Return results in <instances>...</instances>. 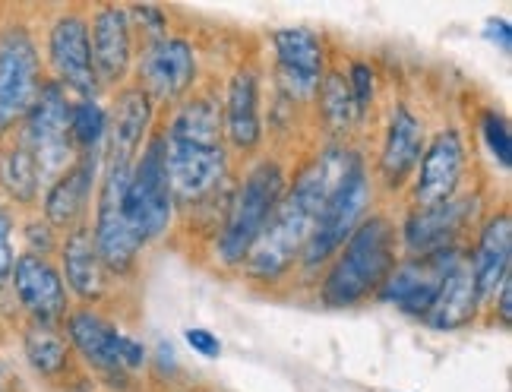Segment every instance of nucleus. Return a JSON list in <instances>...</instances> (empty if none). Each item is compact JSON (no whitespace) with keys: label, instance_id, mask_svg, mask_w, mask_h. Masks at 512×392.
<instances>
[{"label":"nucleus","instance_id":"nucleus-1","mask_svg":"<svg viewBox=\"0 0 512 392\" xmlns=\"http://www.w3.org/2000/svg\"><path fill=\"white\" fill-rule=\"evenodd\" d=\"M354 162H358L354 152L329 149L294 178L291 190L282 196L279 209L272 212V219L266 222L260 238L253 241V247L247 253L244 263H247L250 279L275 282L282 272H288L294 266V260L301 257L310 241L317 215L323 212L326 200L336 193V187L342 184V178Z\"/></svg>","mask_w":512,"mask_h":392},{"label":"nucleus","instance_id":"nucleus-2","mask_svg":"<svg viewBox=\"0 0 512 392\" xmlns=\"http://www.w3.org/2000/svg\"><path fill=\"white\" fill-rule=\"evenodd\" d=\"M392 266H396V228L383 215H370L332 257L323 279V301L329 307L364 301L370 291H380Z\"/></svg>","mask_w":512,"mask_h":392},{"label":"nucleus","instance_id":"nucleus-3","mask_svg":"<svg viewBox=\"0 0 512 392\" xmlns=\"http://www.w3.org/2000/svg\"><path fill=\"white\" fill-rule=\"evenodd\" d=\"M282 196H285V171L279 162L266 159L247 171L238 196L231 200L219 244H215V253H219V260L225 266H238L247 260L253 241L260 238V231L272 219V212L279 209Z\"/></svg>","mask_w":512,"mask_h":392},{"label":"nucleus","instance_id":"nucleus-4","mask_svg":"<svg viewBox=\"0 0 512 392\" xmlns=\"http://www.w3.org/2000/svg\"><path fill=\"white\" fill-rule=\"evenodd\" d=\"M124 212H127L130 228L136 231V238L143 241V247L149 241H159L171 225L174 193H171V181L165 171L162 136L146 140L143 152L136 155L127 190H124Z\"/></svg>","mask_w":512,"mask_h":392},{"label":"nucleus","instance_id":"nucleus-5","mask_svg":"<svg viewBox=\"0 0 512 392\" xmlns=\"http://www.w3.org/2000/svg\"><path fill=\"white\" fill-rule=\"evenodd\" d=\"M127 165H105L102 190H98V206H95V228H92V244L98 250V260L108 272L124 276L136 266L143 241L136 238V231L127 222L124 212V190L130 181Z\"/></svg>","mask_w":512,"mask_h":392},{"label":"nucleus","instance_id":"nucleus-6","mask_svg":"<svg viewBox=\"0 0 512 392\" xmlns=\"http://www.w3.org/2000/svg\"><path fill=\"white\" fill-rule=\"evenodd\" d=\"M367 206H370V178H367L364 162L358 159L348 168L336 193L326 200L323 212L317 215V225H313L310 241L301 253L304 263L313 269L326 263L329 257H336V250L351 238V231L364 222Z\"/></svg>","mask_w":512,"mask_h":392},{"label":"nucleus","instance_id":"nucleus-7","mask_svg":"<svg viewBox=\"0 0 512 392\" xmlns=\"http://www.w3.org/2000/svg\"><path fill=\"white\" fill-rule=\"evenodd\" d=\"M26 149L32 152L38 181H54L70 168V102L67 92L54 80L38 89L35 102L26 114Z\"/></svg>","mask_w":512,"mask_h":392},{"label":"nucleus","instance_id":"nucleus-8","mask_svg":"<svg viewBox=\"0 0 512 392\" xmlns=\"http://www.w3.org/2000/svg\"><path fill=\"white\" fill-rule=\"evenodd\" d=\"M67 339L80 351L83 361L95 367L98 374L127 377L146 364V348L133 336H124L111 320L89 307L73 310L67 317Z\"/></svg>","mask_w":512,"mask_h":392},{"label":"nucleus","instance_id":"nucleus-9","mask_svg":"<svg viewBox=\"0 0 512 392\" xmlns=\"http://www.w3.org/2000/svg\"><path fill=\"white\" fill-rule=\"evenodd\" d=\"M38 89H42L38 48L23 26H10L0 35V133L23 121Z\"/></svg>","mask_w":512,"mask_h":392},{"label":"nucleus","instance_id":"nucleus-10","mask_svg":"<svg viewBox=\"0 0 512 392\" xmlns=\"http://www.w3.org/2000/svg\"><path fill=\"white\" fill-rule=\"evenodd\" d=\"M459 260L462 257L456 247L424 253V257H405L402 263L392 266L389 276L383 279L377 291L380 301L399 307L402 313H411V317H427L446 276Z\"/></svg>","mask_w":512,"mask_h":392},{"label":"nucleus","instance_id":"nucleus-11","mask_svg":"<svg viewBox=\"0 0 512 392\" xmlns=\"http://www.w3.org/2000/svg\"><path fill=\"white\" fill-rule=\"evenodd\" d=\"M143 92L152 102H177L196 83V48L181 35H165L146 45L140 57Z\"/></svg>","mask_w":512,"mask_h":392},{"label":"nucleus","instance_id":"nucleus-12","mask_svg":"<svg viewBox=\"0 0 512 392\" xmlns=\"http://www.w3.org/2000/svg\"><path fill=\"white\" fill-rule=\"evenodd\" d=\"M51 67L57 73V86L64 92H76L80 98H95L98 80L92 67V48H89V19L80 13L57 16L48 38Z\"/></svg>","mask_w":512,"mask_h":392},{"label":"nucleus","instance_id":"nucleus-13","mask_svg":"<svg viewBox=\"0 0 512 392\" xmlns=\"http://www.w3.org/2000/svg\"><path fill=\"white\" fill-rule=\"evenodd\" d=\"M162 146H165V171L174 200L196 203L228 178L225 146H193V143L165 140V136Z\"/></svg>","mask_w":512,"mask_h":392},{"label":"nucleus","instance_id":"nucleus-14","mask_svg":"<svg viewBox=\"0 0 512 392\" xmlns=\"http://www.w3.org/2000/svg\"><path fill=\"white\" fill-rule=\"evenodd\" d=\"M275 45V67H279V83L298 102H310L320 92L326 51L317 32L310 29H279L272 35Z\"/></svg>","mask_w":512,"mask_h":392},{"label":"nucleus","instance_id":"nucleus-15","mask_svg":"<svg viewBox=\"0 0 512 392\" xmlns=\"http://www.w3.org/2000/svg\"><path fill=\"white\" fill-rule=\"evenodd\" d=\"M418 165L421 168L415 178V206L427 209L452 200L465 171V143L459 130H440L421 152Z\"/></svg>","mask_w":512,"mask_h":392},{"label":"nucleus","instance_id":"nucleus-16","mask_svg":"<svg viewBox=\"0 0 512 392\" xmlns=\"http://www.w3.org/2000/svg\"><path fill=\"white\" fill-rule=\"evenodd\" d=\"M13 291L19 304H23L35 323L51 326L54 320H61L67 313V285L42 253H23L13 263Z\"/></svg>","mask_w":512,"mask_h":392},{"label":"nucleus","instance_id":"nucleus-17","mask_svg":"<svg viewBox=\"0 0 512 392\" xmlns=\"http://www.w3.org/2000/svg\"><path fill=\"white\" fill-rule=\"evenodd\" d=\"M89 48L95 80L108 86L124 83L133 61V23L124 7H102L92 16Z\"/></svg>","mask_w":512,"mask_h":392},{"label":"nucleus","instance_id":"nucleus-18","mask_svg":"<svg viewBox=\"0 0 512 392\" xmlns=\"http://www.w3.org/2000/svg\"><path fill=\"white\" fill-rule=\"evenodd\" d=\"M155 102L140 89H121L114 98V108L108 114V162L105 165H127L133 168V159L146 146V136L152 127Z\"/></svg>","mask_w":512,"mask_h":392},{"label":"nucleus","instance_id":"nucleus-19","mask_svg":"<svg viewBox=\"0 0 512 392\" xmlns=\"http://www.w3.org/2000/svg\"><path fill=\"white\" fill-rule=\"evenodd\" d=\"M471 206H475L471 200H446V203L411 212L402 228L408 257H424V253L452 247V238H456L459 228L471 215Z\"/></svg>","mask_w":512,"mask_h":392},{"label":"nucleus","instance_id":"nucleus-20","mask_svg":"<svg viewBox=\"0 0 512 392\" xmlns=\"http://www.w3.org/2000/svg\"><path fill=\"white\" fill-rule=\"evenodd\" d=\"M509 260H512V222H509V212L500 209L497 215H490L487 225L481 228V238L468 263L481 301L494 298L500 285L509 279Z\"/></svg>","mask_w":512,"mask_h":392},{"label":"nucleus","instance_id":"nucleus-21","mask_svg":"<svg viewBox=\"0 0 512 392\" xmlns=\"http://www.w3.org/2000/svg\"><path fill=\"white\" fill-rule=\"evenodd\" d=\"M222 136H228L231 149L250 152L263 140L260 121V83L250 70H238L228 83L225 108H222Z\"/></svg>","mask_w":512,"mask_h":392},{"label":"nucleus","instance_id":"nucleus-22","mask_svg":"<svg viewBox=\"0 0 512 392\" xmlns=\"http://www.w3.org/2000/svg\"><path fill=\"white\" fill-rule=\"evenodd\" d=\"M98 171V155H80L64 174H57L45 196V219L51 228H76L86 215L92 184Z\"/></svg>","mask_w":512,"mask_h":392},{"label":"nucleus","instance_id":"nucleus-23","mask_svg":"<svg viewBox=\"0 0 512 392\" xmlns=\"http://www.w3.org/2000/svg\"><path fill=\"white\" fill-rule=\"evenodd\" d=\"M424 152V124L415 117L408 105H396L386 127L383 155H380V174L389 187H402L405 178L418 168Z\"/></svg>","mask_w":512,"mask_h":392},{"label":"nucleus","instance_id":"nucleus-24","mask_svg":"<svg viewBox=\"0 0 512 392\" xmlns=\"http://www.w3.org/2000/svg\"><path fill=\"white\" fill-rule=\"evenodd\" d=\"M478 304H481V298H478V288H475V276H471L468 260L462 257L446 276L437 301H433V307L427 313V323L433 329H443V332L462 329L475 320Z\"/></svg>","mask_w":512,"mask_h":392},{"label":"nucleus","instance_id":"nucleus-25","mask_svg":"<svg viewBox=\"0 0 512 392\" xmlns=\"http://www.w3.org/2000/svg\"><path fill=\"white\" fill-rule=\"evenodd\" d=\"M64 285L83 301H98L105 294V266L92 244V231L76 225L64 241Z\"/></svg>","mask_w":512,"mask_h":392},{"label":"nucleus","instance_id":"nucleus-26","mask_svg":"<svg viewBox=\"0 0 512 392\" xmlns=\"http://www.w3.org/2000/svg\"><path fill=\"white\" fill-rule=\"evenodd\" d=\"M162 136L193 146H222V111L209 98H193L177 105Z\"/></svg>","mask_w":512,"mask_h":392},{"label":"nucleus","instance_id":"nucleus-27","mask_svg":"<svg viewBox=\"0 0 512 392\" xmlns=\"http://www.w3.org/2000/svg\"><path fill=\"white\" fill-rule=\"evenodd\" d=\"M108 136V111L95 98H80L70 105V143L83 155H98Z\"/></svg>","mask_w":512,"mask_h":392},{"label":"nucleus","instance_id":"nucleus-28","mask_svg":"<svg viewBox=\"0 0 512 392\" xmlns=\"http://www.w3.org/2000/svg\"><path fill=\"white\" fill-rule=\"evenodd\" d=\"M26 358L38 374H45V377L61 374V370L67 367V358H70L67 339L57 329H51L45 323H35L26 332Z\"/></svg>","mask_w":512,"mask_h":392},{"label":"nucleus","instance_id":"nucleus-29","mask_svg":"<svg viewBox=\"0 0 512 392\" xmlns=\"http://www.w3.org/2000/svg\"><path fill=\"white\" fill-rule=\"evenodd\" d=\"M0 184L7 187V193L19 203H32L38 193V168L32 152L26 149V143H19L13 149H7L0 155Z\"/></svg>","mask_w":512,"mask_h":392},{"label":"nucleus","instance_id":"nucleus-30","mask_svg":"<svg viewBox=\"0 0 512 392\" xmlns=\"http://www.w3.org/2000/svg\"><path fill=\"white\" fill-rule=\"evenodd\" d=\"M320 108H323V117L332 130H348L354 121H358V108H354V98H351V89H348V80L342 73H329L323 76L320 83Z\"/></svg>","mask_w":512,"mask_h":392},{"label":"nucleus","instance_id":"nucleus-31","mask_svg":"<svg viewBox=\"0 0 512 392\" xmlns=\"http://www.w3.org/2000/svg\"><path fill=\"white\" fill-rule=\"evenodd\" d=\"M481 133H484V143L490 149V155L509 168V155H512V143H509V124L500 111H484L481 117Z\"/></svg>","mask_w":512,"mask_h":392},{"label":"nucleus","instance_id":"nucleus-32","mask_svg":"<svg viewBox=\"0 0 512 392\" xmlns=\"http://www.w3.org/2000/svg\"><path fill=\"white\" fill-rule=\"evenodd\" d=\"M373 70L370 64H351V73H348V89H351V98H354V108L358 114H367V108L373 105Z\"/></svg>","mask_w":512,"mask_h":392},{"label":"nucleus","instance_id":"nucleus-33","mask_svg":"<svg viewBox=\"0 0 512 392\" xmlns=\"http://www.w3.org/2000/svg\"><path fill=\"white\" fill-rule=\"evenodd\" d=\"M13 225H10V215L0 206V288H4L13 276V263H16V253H13Z\"/></svg>","mask_w":512,"mask_h":392},{"label":"nucleus","instance_id":"nucleus-34","mask_svg":"<svg viewBox=\"0 0 512 392\" xmlns=\"http://www.w3.org/2000/svg\"><path fill=\"white\" fill-rule=\"evenodd\" d=\"M184 339H187V345L196 351L200 358H219L222 355V342L212 336V332H206V329H187L184 332Z\"/></svg>","mask_w":512,"mask_h":392},{"label":"nucleus","instance_id":"nucleus-35","mask_svg":"<svg viewBox=\"0 0 512 392\" xmlns=\"http://www.w3.org/2000/svg\"><path fill=\"white\" fill-rule=\"evenodd\" d=\"M487 38L494 45H500V51H506V54L512 51V32H509L506 19H490V23H487Z\"/></svg>","mask_w":512,"mask_h":392},{"label":"nucleus","instance_id":"nucleus-36","mask_svg":"<svg viewBox=\"0 0 512 392\" xmlns=\"http://www.w3.org/2000/svg\"><path fill=\"white\" fill-rule=\"evenodd\" d=\"M509 294H512V282L506 279V282L500 285V291L494 294V298H500V301H497V304H500L497 310H500V320H503V323H509V317H512V307H509L512 301H509Z\"/></svg>","mask_w":512,"mask_h":392}]
</instances>
